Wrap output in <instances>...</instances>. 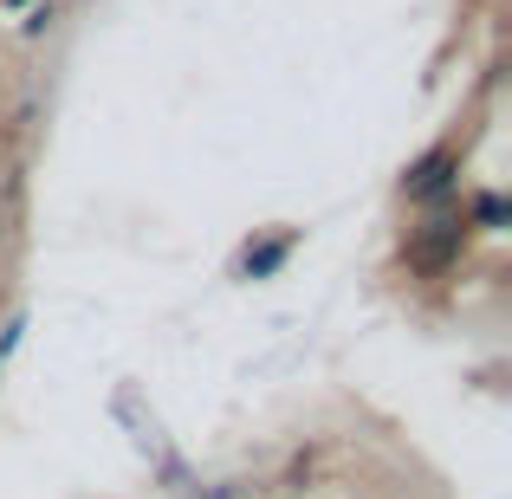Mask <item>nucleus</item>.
<instances>
[{
	"instance_id": "f257e3e1",
	"label": "nucleus",
	"mask_w": 512,
	"mask_h": 499,
	"mask_svg": "<svg viewBox=\"0 0 512 499\" xmlns=\"http://www.w3.org/2000/svg\"><path fill=\"white\" fill-rule=\"evenodd\" d=\"M454 150H435V156H422L409 175H402V195H415V201H428V195H448L454 188Z\"/></svg>"
}]
</instances>
